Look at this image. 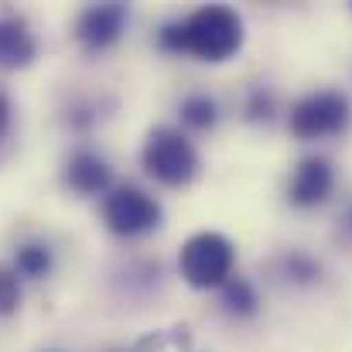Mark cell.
Instances as JSON below:
<instances>
[{
	"label": "cell",
	"mask_w": 352,
	"mask_h": 352,
	"mask_svg": "<svg viewBox=\"0 0 352 352\" xmlns=\"http://www.w3.org/2000/svg\"><path fill=\"white\" fill-rule=\"evenodd\" d=\"M144 168L151 178H157L161 185H188L199 171V154L195 147L171 126H154L147 133L144 144Z\"/></svg>",
	"instance_id": "3"
},
{
	"label": "cell",
	"mask_w": 352,
	"mask_h": 352,
	"mask_svg": "<svg viewBox=\"0 0 352 352\" xmlns=\"http://www.w3.org/2000/svg\"><path fill=\"white\" fill-rule=\"evenodd\" d=\"M103 219H107V226L117 236H144V233H151V230H157L161 206L147 192H140L133 185H123V188H113L107 195Z\"/></svg>",
	"instance_id": "4"
},
{
	"label": "cell",
	"mask_w": 352,
	"mask_h": 352,
	"mask_svg": "<svg viewBox=\"0 0 352 352\" xmlns=\"http://www.w3.org/2000/svg\"><path fill=\"white\" fill-rule=\"evenodd\" d=\"M17 301H21L17 277H14L7 267H0V315H10V311L17 308Z\"/></svg>",
	"instance_id": "13"
},
{
	"label": "cell",
	"mask_w": 352,
	"mask_h": 352,
	"mask_svg": "<svg viewBox=\"0 0 352 352\" xmlns=\"http://www.w3.org/2000/svg\"><path fill=\"white\" fill-rule=\"evenodd\" d=\"M14 267H17V274H24V277H45L48 270H52V250L48 246H41V243H28V246H21L17 250V256H14Z\"/></svg>",
	"instance_id": "10"
},
{
	"label": "cell",
	"mask_w": 352,
	"mask_h": 352,
	"mask_svg": "<svg viewBox=\"0 0 352 352\" xmlns=\"http://www.w3.org/2000/svg\"><path fill=\"white\" fill-rule=\"evenodd\" d=\"M233 263H236V250L233 243L223 233H199L192 236L185 246H182V277L199 287V291H209V287H223L230 277H233Z\"/></svg>",
	"instance_id": "2"
},
{
	"label": "cell",
	"mask_w": 352,
	"mask_h": 352,
	"mask_svg": "<svg viewBox=\"0 0 352 352\" xmlns=\"http://www.w3.org/2000/svg\"><path fill=\"white\" fill-rule=\"evenodd\" d=\"M161 45L168 52H192L206 62H226L243 45V21L233 7L212 3L182 24H168L161 31Z\"/></svg>",
	"instance_id": "1"
},
{
	"label": "cell",
	"mask_w": 352,
	"mask_h": 352,
	"mask_svg": "<svg viewBox=\"0 0 352 352\" xmlns=\"http://www.w3.org/2000/svg\"><path fill=\"white\" fill-rule=\"evenodd\" d=\"M123 24H126V7L123 3H96L89 10H82L79 24H76V34L86 48L93 52H103L123 34Z\"/></svg>",
	"instance_id": "6"
},
{
	"label": "cell",
	"mask_w": 352,
	"mask_h": 352,
	"mask_svg": "<svg viewBox=\"0 0 352 352\" xmlns=\"http://www.w3.org/2000/svg\"><path fill=\"white\" fill-rule=\"evenodd\" d=\"M349 123V100L336 89H322L305 96L294 110H291V130L305 140L315 137H332Z\"/></svg>",
	"instance_id": "5"
},
{
	"label": "cell",
	"mask_w": 352,
	"mask_h": 352,
	"mask_svg": "<svg viewBox=\"0 0 352 352\" xmlns=\"http://www.w3.org/2000/svg\"><path fill=\"white\" fill-rule=\"evenodd\" d=\"M332 182H336V175H332V164H329L325 157H305V161L298 164L294 178H291L287 195H291L294 206L311 209V206H318V202L329 199Z\"/></svg>",
	"instance_id": "7"
},
{
	"label": "cell",
	"mask_w": 352,
	"mask_h": 352,
	"mask_svg": "<svg viewBox=\"0 0 352 352\" xmlns=\"http://www.w3.org/2000/svg\"><path fill=\"white\" fill-rule=\"evenodd\" d=\"M34 62V38L17 17H0V69H28Z\"/></svg>",
	"instance_id": "8"
},
{
	"label": "cell",
	"mask_w": 352,
	"mask_h": 352,
	"mask_svg": "<svg viewBox=\"0 0 352 352\" xmlns=\"http://www.w3.org/2000/svg\"><path fill=\"white\" fill-rule=\"evenodd\" d=\"M65 178H69V185H72L79 195H96V192H103V188L110 185V168H107L103 157L82 151V154H76V157L69 161Z\"/></svg>",
	"instance_id": "9"
},
{
	"label": "cell",
	"mask_w": 352,
	"mask_h": 352,
	"mask_svg": "<svg viewBox=\"0 0 352 352\" xmlns=\"http://www.w3.org/2000/svg\"><path fill=\"white\" fill-rule=\"evenodd\" d=\"M182 120H185L188 126H195V130H206V126H212V123L219 120V107H216V100H209V96H188V100L182 103Z\"/></svg>",
	"instance_id": "12"
},
{
	"label": "cell",
	"mask_w": 352,
	"mask_h": 352,
	"mask_svg": "<svg viewBox=\"0 0 352 352\" xmlns=\"http://www.w3.org/2000/svg\"><path fill=\"white\" fill-rule=\"evenodd\" d=\"M7 126H10V100H7V96L0 93V140H3Z\"/></svg>",
	"instance_id": "14"
},
{
	"label": "cell",
	"mask_w": 352,
	"mask_h": 352,
	"mask_svg": "<svg viewBox=\"0 0 352 352\" xmlns=\"http://www.w3.org/2000/svg\"><path fill=\"white\" fill-rule=\"evenodd\" d=\"M223 305H226L230 315L246 318V315L256 311V294H253V287H250L243 277H230V280L223 284Z\"/></svg>",
	"instance_id": "11"
}]
</instances>
